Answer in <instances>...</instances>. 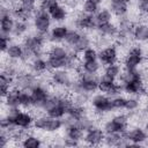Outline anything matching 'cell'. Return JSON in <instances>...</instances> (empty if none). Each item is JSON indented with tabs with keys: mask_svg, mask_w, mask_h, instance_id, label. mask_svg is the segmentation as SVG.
<instances>
[{
	"mask_svg": "<svg viewBox=\"0 0 148 148\" xmlns=\"http://www.w3.org/2000/svg\"><path fill=\"white\" fill-rule=\"evenodd\" d=\"M118 81L121 83L123 91L130 96H141L146 92L145 79L142 73L136 69L123 68Z\"/></svg>",
	"mask_w": 148,
	"mask_h": 148,
	"instance_id": "6da1fadb",
	"label": "cell"
},
{
	"mask_svg": "<svg viewBox=\"0 0 148 148\" xmlns=\"http://www.w3.org/2000/svg\"><path fill=\"white\" fill-rule=\"evenodd\" d=\"M71 49L61 45L60 43H52L46 49L45 58L47 60L49 67L51 71L67 68L68 59H69Z\"/></svg>",
	"mask_w": 148,
	"mask_h": 148,
	"instance_id": "7a4b0ae2",
	"label": "cell"
},
{
	"mask_svg": "<svg viewBox=\"0 0 148 148\" xmlns=\"http://www.w3.org/2000/svg\"><path fill=\"white\" fill-rule=\"evenodd\" d=\"M8 114L13 121V125L22 131H27L30 127H34V120L35 116L30 111H25L24 109L22 110L21 108H7V112H3Z\"/></svg>",
	"mask_w": 148,
	"mask_h": 148,
	"instance_id": "3957f363",
	"label": "cell"
},
{
	"mask_svg": "<svg viewBox=\"0 0 148 148\" xmlns=\"http://www.w3.org/2000/svg\"><path fill=\"white\" fill-rule=\"evenodd\" d=\"M76 76H77V71H71L67 68L54 69L51 71L50 73V81L56 87L66 89L68 91L73 86V83L75 82Z\"/></svg>",
	"mask_w": 148,
	"mask_h": 148,
	"instance_id": "277c9868",
	"label": "cell"
},
{
	"mask_svg": "<svg viewBox=\"0 0 148 148\" xmlns=\"http://www.w3.org/2000/svg\"><path fill=\"white\" fill-rule=\"evenodd\" d=\"M62 127H65L64 119L52 118V117L47 116L46 113L35 116L34 128L36 131H43L46 133H56V132L60 131Z\"/></svg>",
	"mask_w": 148,
	"mask_h": 148,
	"instance_id": "5b68a950",
	"label": "cell"
},
{
	"mask_svg": "<svg viewBox=\"0 0 148 148\" xmlns=\"http://www.w3.org/2000/svg\"><path fill=\"white\" fill-rule=\"evenodd\" d=\"M145 60V51L141 45H131L123 58V68L136 69Z\"/></svg>",
	"mask_w": 148,
	"mask_h": 148,
	"instance_id": "8992f818",
	"label": "cell"
},
{
	"mask_svg": "<svg viewBox=\"0 0 148 148\" xmlns=\"http://www.w3.org/2000/svg\"><path fill=\"white\" fill-rule=\"evenodd\" d=\"M31 22H32L34 31L38 32V34L49 35V32H50V30L52 28L51 27L52 25V18H51L50 14L47 13V10L42 9L39 7L35 12Z\"/></svg>",
	"mask_w": 148,
	"mask_h": 148,
	"instance_id": "52a82bcc",
	"label": "cell"
},
{
	"mask_svg": "<svg viewBox=\"0 0 148 148\" xmlns=\"http://www.w3.org/2000/svg\"><path fill=\"white\" fill-rule=\"evenodd\" d=\"M130 118L125 113H117L103 124L105 133H124L128 130Z\"/></svg>",
	"mask_w": 148,
	"mask_h": 148,
	"instance_id": "ba28073f",
	"label": "cell"
},
{
	"mask_svg": "<svg viewBox=\"0 0 148 148\" xmlns=\"http://www.w3.org/2000/svg\"><path fill=\"white\" fill-rule=\"evenodd\" d=\"M98 91L106 94L110 97H114L123 92V87L118 80H112L102 75L99 76V81H98Z\"/></svg>",
	"mask_w": 148,
	"mask_h": 148,
	"instance_id": "9c48e42d",
	"label": "cell"
},
{
	"mask_svg": "<svg viewBox=\"0 0 148 148\" xmlns=\"http://www.w3.org/2000/svg\"><path fill=\"white\" fill-rule=\"evenodd\" d=\"M30 94H31V98H32V102H34V108L32 109H37V110H43L46 101L49 99V97L51 95L46 84H43V83H37L30 90Z\"/></svg>",
	"mask_w": 148,
	"mask_h": 148,
	"instance_id": "30bf717a",
	"label": "cell"
},
{
	"mask_svg": "<svg viewBox=\"0 0 148 148\" xmlns=\"http://www.w3.org/2000/svg\"><path fill=\"white\" fill-rule=\"evenodd\" d=\"M111 99H112V97L108 96L106 94L99 92V94H96L90 97V104L96 113L103 114V113L112 111Z\"/></svg>",
	"mask_w": 148,
	"mask_h": 148,
	"instance_id": "8fae6325",
	"label": "cell"
},
{
	"mask_svg": "<svg viewBox=\"0 0 148 148\" xmlns=\"http://www.w3.org/2000/svg\"><path fill=\"white\" fill-rule=\"evenodd\" d=\"M74 25H75V29L80 31H86V32L94 31L96 30V27H97L96 17L95 15L87 14L81 10V13H79L74 18Z\"/></svg>",
	"mask_w": 148,
	"mask_h": 148,
	"instance_id": "7c38bea8",
	"label": "cell"
},
{
	"mask_svg": "<svg viewBox=\"0 0 148 148\" xmlns=\"http://www.w3.org/2000/svg\"><path fill=\"white\" fill-rule=\"evenodd\" d=\"M37 83H38V77L31 71L18 72V74L15 76V86L14 87H16L21 90L30 91Z\"/></svg>",
	"mask_w": 148,
	"mask_h": 148,
	"instance_id": "4fadbf2b",
	"label": "cell"
},
{
	"mask_svg": "<svg viewBox=\"0 0 148 148\" xmlns=\"http://www.w3.org/2000/svg\"><path fill=\"white\" fill-rule=\"evenodd\" d=\"M104 139H105V131L103 130V127H99L96 124L90 128H88L84 132V136H83V141L88 146H99L104 143Z\"/></svg>",
	"mask_w": 148,
	"mask_h": 148,
	"instance_id": "5bb4252c",
	"label": "cell"
},
{
	"mask_svg": "<svg viewBox=\"0 0 148 148\" xmlns=\"http://www.w3.org/2000/svg\"><path fill=\"white\" fill-rule=\"evenodd\" d=\"M123 134L126 138V140L128 141L127 146H140V145L145 143L148 139L146 130L143 127H139V126H135L133 128L128 127V130L125 131Z\"/></svg>",
	"mask_w": 148,
	"mask_h": 148,
	"instance_id": "9a60e30c",
	"label": "cell"
},
{
	"mask_svg": "<svg viewBox=\"0 0 148 148\" xmlns=\"http://www.w3.org/2000/svg\"><path fill=\"white\" fill-rule=\"evenodd\" d=\"M118 59H119L118 47L113 44L101 47L99 51H98V60L102 64V66H106V65L118 62Z\"/></svg>",
	"mask_w": 148,
	"mask_h": 148,
	"instance_id": "2e32d148",
	"label": "cell"
},
{
	"mask_svg": "<svg viewBox=\"0 0 148 148\" xmlns=\"http://www.w3.org/2000/svg\"><path fill=\"white\" fill-rule=\"evenodd\" d=\"M47 13L50 14L51 18L53 22H57V23H61V22H65L67 18H68V9L67 7L61 3L60 1L56 2L54 5H52L49 9H47Z\"/></svg>",
	"mask_w": 148,
	"mask_h": 148,
	"instance_id": "e0dca14e",
	"label": "cell"
},
{
	"mask_svg": "<svg viewBox=\"0 0 148 148\" xmlns=\"http://www.w3.org/2000/svg\"><path fill=\"white\" fill-rule=\"evenodd\" d=\"M65 136L79 142L83 141L84 130L75 121H65Z\"/></svg>",
	"mask_w": 148,
	"mask_h": 148,
	"instance_id": "ac0fdd59",
	"label": "cell"
},
{
	"mask_svg": "<svg viewBox=\"0 0 148 148\" xmlns=\"http://www.w3.org/2000/svg\"><path fill=\"white\" fill-rule=\"evenodd\" d=\"M130 0H110L109 2V9L116 17H124L130 12Z\"/></svg>",
	"mask_w": 148,
	"mask_h": 148,
	"instance_id": "d6986e66",
	"label": "cell"
},
{
	"mask_svg": "<svg viewBox=\"0 0 148 148\" xmlns=\"http://www.w3.org/2000/svg\"><path fill=\"white\" fill-rule=\"evenodd\" d=\"M87 114H88V112H87V109L84 105L76 104L73 102V104L68 108L66 117H65L66 119H64V120L65 121H79Z\"/></svg>",
	"mask_w": 148,
	"mask_h": 148,
	"instance_id": "ffe728a7",
	"label": "cell"
},
{
	"mask_svg": "<svg viewBox=\"0 0 148 148\" xmlns=\"http://www.w3.org/2000/svg\"><path fill=\"white\" fill-rule=\"evenodd\" d=\"M29 68H30V71H31L34 74H36L37 76H38V75H43V74H45L46 72H51L45 56L34 58V59L29 62Z\"/></svg>",
	"mask_w": 148,
	"mask_h": 148,
	"instance_id": "44dd1931",
	"label": "cell"
},
{
	"mask_svg": "<svg viewBox=\"0 0 148 148\" xmlns=\"http://www.w3.org/2000/svg\"><path fill=\"white\" fill-rule=\"evenodd\" d=\"M68 27L66 24H56L51 28L47 37L51 43H62L68 32Z\"/></svg>",
	"mask_w": 148,
	"mask_h": 148,
	"instance_id": "7402d4cb",
	"label": "cell"
},
{
	"mask_svg": "<svg viewBox=\"0 0 148 148\" xmlns=\"http://www.w3.org/2000/svg\"><path fill=\"white\" fill-rule=\"evenodd\" d=\"M3 56H6L7 60H10V61H18V60L22 61L23 56H24V47H23V44L13 40Z\"/></svg>",
	"mask_w": 148,
	"mask_h": 148,
	"instance_id": "603a6c76",
	"label": "cell"
},
{
	"mask_svg": "<svg viewBox=\"0 0 148 148\" xmlns=\"http://www.w3.org/2000/svg\"><path fill=\"white\" fill-rule=\"evenodd\" d=\"M98 36L101 37H105L109 39L116 38L117 34H118V27L114 22H109V23H104V24H98L96 27V30Z\"/></svg>",
	"mask_w": 148,
	"mask_h": 148,
	"instance_id": "cb8c5ba5",
	"label": "cell"
},
{
	"mask_svg": "<svg viewBox=\"0 0 148 148\" xmlns=\"http://www.w3.org/2000/svg\"><path fill=\"white\" fill-rule=\"evenodd\" d=\"M132 36L133 39L139 43H148V23L147 22L134 23Z\"/></svg>",
	"mask_w": 148,
	"mask_h": 148,
	"instance_id": "d4e9b609",
	"label": "cell"
},
{
	"mask_svg": "<svg viewBox=\"0 0 148 148\" xmlns=\"http://www.w3.org/2000/svg\"><path fill=\"white\" fill-rule=\"evenodd\" d=\"M15 86V77L6 72H1L0 74V95L1 98L6 97L9 90Z\"/></svg>",
	"mask_w": 148,
	"mask_h": 148,
	"instance_id": "484cf974",
	"label": "cell"
},
{
	"mask_svg": "<svg viewBox=\"0 0 148 148\" xmlns=\"http://www.w3.org/2000/svg\"><path fill=\"white\" fill-rule=\"evenodd\" d=\"M2 105L6 108H20V89L13 87L6 97L2 98Z\"/></svg>",
	"mask_w": 148,
	"mask_h": 148,
	"instance_id": "4316f807",
	"label": "cell"
},
{
	"mask_svg": "<svg viewBox=\"0 0 148 148\" xmlns=\"http://www.w3.org/2000/svg\"><path fill=\"white\" fill-rule=\"evenodd\" d=\"M104 145L106 146H127L128 141L123 133H105Z\"/></svg>",
	"mask_w": 148,
	"mask_h": 148,
	"instance_id": "83f0119b",
	"label": "cell"
},
{
	"mask_svg": "<svg viewBox=\"0 0 148 148\" xmlns=\"http://www.w3.org/2000/svg\"><path fill=\"white\" fill-rule=\"evenodd\" d=\"M20 145L23 148H39L43 146V140L32 133H25L20 141Z\"/></svg>",
	"mask_w": 148,
	"mask_h": 148,
	"instance_id": "f1b7e54d",
	"label": "cell"
},
{
	"mask_svg": "<svg viewBox=\"0 0 148 148\" xmlns=\"http://www.w3.org/2000/svg\"><path fill=\"white\" fill-rule=\"evenodd\" d=\"M101 67H102V64L99 62L98 59L81 61L77 72H84V73H88V74H98L99 71H101Z\"/></svg>",
	"mask_w": 148,
	"mask_h": 148,
	"instance_id": "f546056e",
	"label": "cell"
},
{
	"mask_svg": "<svg viewBox=\"0 0 148 148\" xmlns=\"http://www.w3.org/2000/svg\"><path fill=\"white\" fill-rule=\"evenodd\" d=\"M103 74L104 76L109 77V79H112V80H118L119 76H120V73L123 71V66L119 62H114V64H111V65H106V66H103Z\"/></svg>",
	"mask_w": 148,
	"mask_h": 148,
	"instance_id": "4dcf8cb0",
	"label": "cell"
},
{
	"mask_svg": "<svg viewBox=\"0 0 148 148\" xmlns=\"http://www.w3.org/2000/svg\"><path fill=\"white\" fill-rule=\"evenodd\" d=\"M30 24L28 21H21V20H16L15 23V28L13 31V37L16 38H24L28 35Z\"/></svg>",
	"mask_w": 148,
	"mask_h": 148,
	"instance_id": "1f68e13d",
	"label": "cell"
},
{
	"mask_svg": "<svg viewBox=\"0 0 148 148\" xmlns=\"http://www.w3.org/2000/svg\"><path fill=\"white\" fill-rule=\"evenodd\" d=\"M91 38H90V36L88 35V32H86V31H82V34H81V37H80V39H79V42L75 44V46L72 49L73 51H75V52H77V53H81V52H83L87 47H89V46H91Z\"/></svg>",
	"mask_w": 148,
	"mask_h": 148,
	"instance_id": "d6a6232c",
	"label": "cell"
},
{
	"mask_svg": "<svg viewBox=\"0 0 148 148\" xmlns=\"http://www.w3.org/2000/svg\"><path fill=\"white\" fill-rule=\"evenodd\" d=\"M95 17H96V22H97V25L98 24H104V23H109V22H113V14L111 13V10L109 8H101L96 14H95Z\"/></svg>",
	"mask_w": 148,
	"mask_h": 148,
	"instance_id": "836d02e7",
	"label": "cell"
},
{
	"mask_svg": "<svg viewBox=\"0 0 148 148\" xmlns=\"http://www.w3.org/2000/svg\"><path fill=\"white\" fill-rule=\"evenodd\" d=\"M81 34H82V31H80L77 29H69L66 37H65V40H64L66 46L69 47V49H73L75 46V44L79 42V39L81 37Z\"/></svg>",
	"mask_w": 148,
	"mask_h": 148,
	"instance_id": "e575fe53",
	"label": "cell"
},
{
	"mask_svg": "<svg viewBox=\"0 0 148 148\" xmlns=\"http://www.w3.org/2000/svg\"><path fill=\"white\" fill-rule=\"evenodd\" d=\"M20 108L24 110H31L34 108V102L30 91L20 89Z\"/></svg>",
	"mask_w": 148,
	"mask_h": 148,
	"instance_id": "d590c367",
	"label": "cell"
},
{
	"mask_svg": "<svg viewBox=\"0 0 148 148\" xmlns=\"http://www.w3.org/2000/svg\"><path fill=\"white\" fill-rule=\"evenodd\" d=\"M101 5H98L97 2L92 1V0H83L82 1V12L83 13H87V14H91V15H95L101 8Z\"/></svg>",
	"mask_w": 148,
	"mask_h": 148,
	"instance_id": "8d00e7d4",
	"label": "cell"
},
{
	"mask_svg": "<svg viewBox=\"0 0 148 148\" xmlns=\"http://www.w3.org/2000/svg\"><path fill=\"white\" fill-rule=\"evenodd\" d=\"M80 58H81V61L96 60V59H98V51L91 45V46L87 47L83 52L80 53Z\"/></svg>",
	"mask_w": 148,
	"mask_h": 148,
	"instance_id": "74e56055",
	"label": "cell"
},
{
	"mask_svg": "<svg viewBox=\"0 0 148 148\" xmlns=\"http://www.w3.org/2000/svg\"><path fill=\"white\" fill-rule=\"evenodd\" d=\"M126 101H127V97L123 96V95H117L114 97H112L111 99V104H112V111H116V110H125V106H126Z\"/></svg>",
	"mask_w": 148,
	"mask_h": 148,
	"instance_id": "f35d334b",
	"label": "cell"
},
{
	"mask_svg": "<svg viewBox=\"0 0 148 148\" xmlns=\"http://www.w3.org/2000/svg\"><path fill=\"white\" fill-rule=\"evenodd\" d=\"M139 108H140V101H139V98H136L135 96H130V97H127L126 106H125V110H126L127 112H134V111H136Z\"/></svg>",
	"mask_w": 148,
	"mask_h": 148,
	"instance_id": "ab89813d",
	"label": "cell"
},
{
	"mask_svg": "<svg viewBox=\"0 0 148 148\" xmlns=\"http://www.w3.org/2000/svg\"><path fill=\"white\" fill-rule=\"evenodd\" d=\"M0 40H1V44H0V50H1V53L5 54L7 49L9 47L10 43L13 42V35H6V34H0Z\"/></svg>",
	"mask_w": 148,
	"mask_h": 148,
	"instance_id": "60d3db41",
	"label": "cell"
},
{
	"mask_svg": "<svg viewBox=\"0 0 148 148\" xmlns=\"http://www.w3.org/2000/svg\"><path fill=\"white\" fill-rule=\"evenodd\" d=\"M10 141H14L12 134L8 131L1 130V133H0V148H7V147H9Z\"/></svg>",
	"mask_w": 148,
	"mask_h": 148,
	"instance_id": "b9f144b4",
	"label": "cell"
},
{
	"mask_svg": "<svg viewBox=\"0 0 148 148\" xmlns=\"http://www.w3.org/2000/svg\"><path fill=\"white\" fill-rule=\"evenodd\" d=\"M138 10L143 14V15H147L148 16V0L146 1H138Z\"/></svg>",
	"mask_w": 148,
	"mask_h": 148,
	"instance_id": "7bdbcfd3",
	"label": "cell"
},
{
	"mask_svg": "<svg viewBox=\"0 0 148 148\" xmlns=\"http://www.w3.org/2000/svg\"><path fill=\"white\" fill-rule=\"evenodd\" d=\"M62 145L64 146H67V147H74V146H79L80 145V142L79 141H75V140H72V139H69V138H64V140H62Z\"/></svg>",
	"mask_w": 148,
	"mask_h": 148,
	"instance_id": "ee69618b",
	"label": "cell"
},
{
	"mask_svg": "<svg viewBox=\"0 0 148 148\" xmlns=\"http://www.w3.org/2000/svg\"><path fill=\"white\" fill-rule=\"evenodd\" d=\"M17 1H18V0H2V3L8 5V6H13V5H15Z\"/></svg>",
	"mask_w": 148,
	"mask_h": 148,
	"instance_id": "f6af8a7d",
	"label": "cell"
},
{
	"mask_svg": "<svg viewBox=\"0 0 148 148\" xmlns=\"http://www.w3.org/2000/svg\"><path fill=\"white\" fill-rule=\"evenodd\" d=\"M92 1H95V2H97L98 5H102V3L104 2V0H92Z\"/></svg>",
	"mask_w": 148,
	"mask_h": 148,
	"instance_id": "bcb514c9",
	"label": "cell"
},
{
	"mask_svg": "<svg viewBox=\"0 0 148 148\" xmlns=\"http://www.w3.org/2000/svg\"><path fill=\"white\" fill-rule=\"evenodd\" d=\"M136 1H146V0H136Z\"/></svg>",
	"mask_w": 148,
	"mask_h": 148,
	"instance_id": "7dc6e473",
	"label": "cell"
},
{
	"mask_svg": "<svg viewBox=\"0 0 148 148\" xmlns=\"http://www.w3.org/2000/svg\"><path fill=\"white\" fill-rule=\"evenodd\" d=\"M147 60H148V56H147Z\"/></svg>",
	"mask_w": 148,
	"mask_h": 148,
	"instance_id": "c3c4849f",
	"label": "cell"
}]
</instances>
